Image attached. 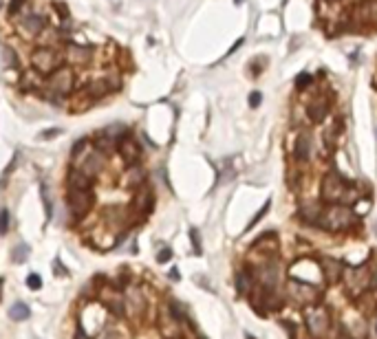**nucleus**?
<instances>
[{"instance_id": "f257e3e1", "label": "nucleus", "mask_w": 377, "mask_h": 339, "mask_svg": "<svg viewBox=\"0 0 377 339\" xmlns=\"http://www.w3.org/2000/svg\"><path fill=\"white\" fill-rule=\"evenodd\" d=\"M355 223H357V218H355L353 209H351L349 205L333 203V205H329V207H324V216H322V221H320V227L337 234V231L351 229Z\"/></svg>"}, {"instance_id": "f03ea898", "label": "nucleus", "mask_w": 377, "mask_h": 339, "mask_svg": "<svg viewBox=\"0 0 377 339\" xmlns=\"http://www.w3.org/2000/svg\"><path fill=\"white\" fill-rule=\"evenodd\" d=\"M64 201H66V211H69L71 221L73 223H82L89 211L93 209V203H95V194L93 190H75V188H66V194H64Z\"/></svg>"}, {"instance_id": "7ed1b4c3", "label": "nucleus", "mask_w": 377, "mask_h": 339, "mask_svg": "<svg viewBox=\"0 0 377 339\" xmlns=\"http://www.w3.org/2000/svg\"><path fill=\"white\" fill-rule=\"evenodd\" d=\"M46 88H49L46 99L57 104V106H62V99L69 97V93L73 90V71L66 64L57 66L49 75V79H46Z\"/></svg>"}, {"instance_id": "20e7f679", "label": "nucleus", "mask_w": 377, "mask_h": 339, "mask_svg": "<svg viewBox=\"0 0 377 339\" xmlns=\"http://www.w3.org/2000/svg\"><path fill=\"white\" fill-rule=\"evenodd\" d=\"M31 64L38 73H44V75H51L57 66H62V53L57 51V46H40L31 53Z\"/></svg>"}, {"instance_id": "39448f33", "label": "nucleus", "mask_w": 377, "mask_h": 339, "mask_svg": "<svg viewBox=\"0 0 377 339\" xmlns=\"http://www.w3.org/2000/svg\"><path fill=\"white\" fill-rule=\"evenodd\" d=\"M287 293L291 297V302L300 304V306H315V302L320 300V293L311 282H300L296 278H291L287 282Z\"/></svg>"}, {"instance_id": "423d86ee", "label": "nucleus", "mask_w": 377, "mask_h": 339, "mask_svg": "<svg viewBox=\"0 0 377 339\" xmlns=\"http://www.w3.org/2000/svg\"><path fill=\"white\" fill-rule=\"evenodd\" d=\"M304 322H307V330L315 339L324 337L331 328V315L324 306H307V311H304Z\"/></svg>"}, {"instance_id": "0eeeda50", "label": "nucleus", "mask_w": 377, "mask_h": 339, "mask_svg": "<svg viewBox=\"0 0 377 339\" xmlns=\"http://www.w3.org/2000/svg\"><path fill=\"white\" fill-rule=\"evenodd\" d=\"M13 20L20 24V29H22L29 38H40L44 33V29H46V18H44V13L38 11V9L29 11L24 7L22 13H18Z\"/></svg>"}, {"instance_id": "6e6552de", "label": "nucleus", "mask_w": 377, "mask_h": 339, "mask_svg": "<svg viewBox=\"0 0 377 339\" xmlns=\"http://www.w3.org/2000/svg\"><path fill=\"white\" fill-rule=\"evenodd\" d=\"M342 278L351 295H362L366 289H370V273L366 267H346Z\"/></svg>"}, {"instance_id": "1a4fd4ad", "label": "nucleus", "mask_w": 377, "mask_h": 339, "mask_svg": "<svg viewBox=\"0 0 377 339\" xmlns=\"http://www.w3.org/2000/svg\"><path fill=\"white\" fill-rule=\"evenodd\" d=\"M346 190L349 188H346V183L342 181L340 174H335V172L324 174V178H322V190H320L322 201H327L329 205L342 203V198H344V194H346Z\"/></svg>"}, {"instance_id": "9d476101", "label": "nucleus", "mask_w": 377, "mask_h": 339, "mask_svg": "<svg viewBox=\"0 0 377 339\" xmlns=\"http://www.w3.org/2000/svg\"><path fill=\"white\" fill-rule=\"evenodd\" d=\"M124 304H126V315L139 317L148 311V295L139 287H128L124 291Z\"/></svg>"}, {"instance_id": "9b49d317", "label": "nucleus", "mask_w": 377, "mask_h": 339, "mask_svg": "<svg viewBox=\"0 0 377 339\" xmlns=\"http://www.w3.org/2000/svg\"><path fill=\"white\" fill-rule=\"evenodd\" d=\"M117 152H119V159L128 165H137L139 159H141V145L135 141V137L130 135H124L117 139Z\"/></svg>"}, {"instance_id": "f8f14e48", "label": "nucleus", "mask_w": 377, "mask_h": 339, "mask_svg": "<svg viewBox=\"0 0 377 339\" xmlns=\"http://www.w3.org/2000/svg\"><path fill=\"white\" fill-rule=\"evenodd\" d=\"M130 205H132V211H135L139 218H143V216L150 214L152 205H155V196H152V190H150L148 183H143L141 188L135 190V196H132Z\"/></svg>"}, {"instance_id": "ddd939ff", "label": "nucleus", "mask_w": 377, "mask_h": 339, "mask_svg": "<svg viewBox=\"0 0 377 339\" xmlns=\"http://www.w3.org/2000/svg\"><path fill=\"white\" fill-rule=\"evenodd\" d=\"M104 165H106V155H104V152H99L97 148H93L89 152V157H86L84 161L77 165V168L82 170L84 174L91 178V181H97L99 174H102V170H104Z\"/></svg>"}, {"instance_id": "4468645a", "label": "nucleus", "mask_w": 377, "mask_h": 339, "mask_svg": "<svg viewBox=\"0 0 377 339\" xmlns=\"http://www.w3.org/2000/svg\"><path fill=\"white\" fill-rule=\"evenodd\" d=\"M256 278L260 282L263 289H276L278 287V280H280V267H278L276 260H267L265 264H260L256 271Z\"/></svg>"}, {"instance_id": "2eb2a0df", "label": "nucleus", "mask_w": 377, "mask_h": 339, "mask_svg": "<svg viewBox=\"0 0 377 339\" xmlns=\"http://www.w3.org/2000/svg\"><path fill=\"white\" fill-rule=\"evenodd\" d=\"M329 108H331V99L324 97V95H317L313 97L311 102L307 104V117L311 124H322L324 119L329 115Z\"/></svg>"}, {"instance_id": "dca6fc26", "label": "nucleus", "mask_w": 377, "mask_h": 339, "mask_svg": "<svg viewBox=\"0 0 377 339\" xmlns=\"http://www.w3.org/2000/svg\"><path fill=\"white\" fill-rule=\"evenodd\" d=\"M320 269H322V280H324V284H335L342 278V273H344L342 262L335 260V258H331V256H324L322 258V260H320Z\"/></svg>"}, {"instance_id": "f3484780", "label": "nucleus", "mask_w": 377, "mask_h": 339, "mask_svg": "<svg viewBox=\"0 0 377 339\" xmlns=\"http://www.w3.org/2000/svg\"><path fill=\"white\" fill-rule=\"evenodd\" d=\"M311 152H313V143H311V135L307 130L300 132L296 137V143H294V159L298 163H309L311 161Z\"/></svg>"}, {"instance_id": "a211bd4d", "label": "nucleus", "mask_w": 377, "mask_h": 339, "mask_svg": "<svg viewBox=\"0 0 377 339\" xmlns=\"http://www.w3.org/2000/svg\"><path fill=\"white\" fill-rule=\"evenodd\" d=\"M66 59L73 64H86L91 62L95 55V46H86V44H69L66 46Z\"/></svg>"}, {"instance_id": "6ab92c4d", "label": "nucleus", "mask_w": 377, "mask_h": 339, "mask_svg": "<svg viewBox=\"0 0 377 339\" xmlns=\"http://www.w3.org/2000/svg\"><path fill=\"white\" fill-rule=\"evenodd\" d=\"M298 216L307 225H320L322 216H324V207L320 203H302L298 207Z\"/></svg>"}, {"instance_id": "aec40b11", "label": "nucleus", "mask_w": 377, "mask_h": 339, "mask_svg": "<svg viewBox=\"0 0 377 339\" xmlns=\"http://www.w3.org/2000/svg\"><path fill=\"white\" fill-rule=\"evenodd\" d=\"M93 183L89 176L84 174L79 168H71L66 172V188H75V190H93Z\"/></svg>"}, {"instance_id": "412c9836", "label": "nucleus", "mask_w": 377, "mask_h": 339, "mask_svg": "<svg viewBox=\"0 0 377 339\" xmlns=\"http://www.w3.org/2000/svg\"><path fill=\"white\" fill-rule=\"evenodd\" d=\"M340 333H344L346 339H366L368 337V330H366V324L360 317H355V322H344Z\"/></svg>"}, {"instance_id": "4be33fe9", "label": "nucleus", "mask_w": 377, "mask_h": 339, "mask_svg": "<svg viewBox=\"0 0 377 339\" xmlns=\"http://www.w3.org/2000/svg\"><path fill=\"white\" fill-rule=\"evenodd\" d=\"M91 150H93V141H91V139H86V137L73 143V148H71V163H73V168H77V165L82 163L86 157H89Z\"/></svg>"}, {"instance_id": "5701e85b", "label": "nucleus", "mask_w": 377, "mask_h": 339, "mask_svg": "<svg viewBox=\"0 0 377 339\" xmlns=\"http://www.w3.org/2000/svg\"><path fill=\"white\" fill-rule=\"evenodd\" d=\"M234 284H236V293L241 297H247L251 291H254V278H251L249 271H245V269H241L234 275Z\"/></svg>"}, {"instance_id": "b1692460", "label": "nucleus", "mask_w": 377, "mask_h": 339, "mask_svg": "<svg viewBox=\"0 0 377 339\" xmlns=\"http://www.w3.org/2000/svg\"><path fill=\"white\" fill-rule=\"evenodd\" d=\"M124 183L128 185V188H132V190L141 188V185L146 183V170L139 168V165H130V168L126 170V174H124Z\"/></svg>"}, {"instance_id": "393cba45", "label": "nucleus", "mask_w": 377, "mask_h": 339, "mask_svg": "<svg viewBox=\"0 0 377 339\" xmlns=\"http://www.w3.org/2000/svg\"><path fill=\"white\" fill-rule=\"evenodd\" d=\"M340 130H342V124H340V119H333L327 128H324V135H322V141L324 145H327L329 150H333L335 148V143H337V139H340Z\"/></svg>"}, {"instance_id": "a878e982", "label": "nucleus", "mask_w": 377, "mask_h": 339, "mask_svg": "<svg viewBox=\"0 0 377 339\" xmlns=\"http://www.w3.org/2000/svg\"><path fill=\"white\" fill-rule=\"evenodd\" d=\"M29 315H31V311L26 304L22 302H18V304H13V306L9 309V317L13 322H24V320H29Z\"/></svg>"}, {"instance_id": "bb28decb", "label": "nucleus", "mask_w": 377, "mask_h": 339, "mask_svg": "<svg viewBox=\"0 0 377 339\" xmlns=\"http://www.w3.org/2000/svg\"><path fill=\"white\" fill-rule=\"evenodd\" d=\"M287 333H289V337H291V339H315L313 335L309 333L307 328H302V326H296V324H291V326L287 324Z\"/></svg>"}, {"instance_id": "cd10ccee", "label": "nucleus", "mask_w": 377, "mask_h": 339, "mask_svg": "<svg viewBox=\"0 0 377 339\" xmlns=\"http://www.w3.org/2000/svg\"><path fill=\"white\" fill-rule=\"evenodd\" d=\"M93 339H122V335H119V330L117 328H112V326H104L99 333L93 337Z\"/></svg>"}, {"instance_id": "c85d7f7f", "label": "nucleus", "mask_w": 377, "mask_h": 339, "mask_svg": "<svg viewBox=\"0 0 377 339\" xmlns=\"http://www.w3.org/2000/svg\"><path fill=\"white\" fill-rule=\"evenodd\" d=\"M24 7H26V0H9V16L16 18L18 13H22Z\"/></svg>"}, {"instance_id": "c756f323", "label": "nucleus", "mask_w": 377, "mask_h": 339, "mask_svg": "<svg viewBox=\"0 0 377 339\" xmlns=\"http://www.w3.org/2000/svg\"><path fill=\"white\" fill-rule=\"evenodd\" d=\"M40 196H42V203H44V214H46V218H51V214H53V205H51V201H49V196H46V185H40Z\"/></svg>"}, {"instance_id": "7c9ffc66", "label": "nucleus", "mask_w": 377, "mask_h": 339, "mask_svg": "<svg viewBox=\"0 0 377 339\" xmlns=\"http://www.w3.org/2000/svg\"><path fill=\"white\" fill-rule=\"evenodd\" d=\"M7 231H9V211L3 207L0 209V236H5Z\"/></svg>"}, {"instance_id": "2f4dec72", "label": "nucleus", "mask_w": 377, "mask_h": 339, "mask_svg": "<svg viewBox=\"0 0 377 339\" xmlns=\"http://www.w3.org/2000/svg\"><path fill=\"white\" fill-rule=\"evenodd\" d=\"M311 82H313V77H311L309 73H300V75L296 77V86H298V88H307V86H311Z\"/></svg>"}, {"instance_id": "473e14b6", "label": "nucleus", "mask_w": 377, "mask_h": 339, "mask_svg": "<svg viewBox=\"0 0 377 339\" xmlns=\"http://www.w3.org/2000/svg\"><path fill=\"white\" fill-rule=\"evenodd\" d=\"M26 287H29V289H33V291L42 289V278H40L38 273H31L29 278H26Z\"/></svg>"}, {"instance_id": "72a5a7b5", "label": "nucleus", "mask_w": 377, "mask_h": 339, "mask_svg": "<svg viewBox=\"0 0 377 339\" xmlns=\"http://www.w3.org/2000/svg\"><path fill=\"white\" fill-rule=\"evenodd\" d=\"M269 205H271V201H267V203H265V205H263V209H260V211H258V214H256L254 218H251V223L247 225V231H249L251 227H254V225H258V221H260V218H263L265 214H267V209H269Z\"/></svg>"}, {"instance_id": "f704fd0d", "label": "nucleus", "mask_w": 377, "mask_h": 339, "mask_svg": "<svg viewBox=\"0 0 377 339\" xmlns=\"http://www.w3.org/2000/svg\"><path fill=\"white\" fill-rule=\"evenodd\" d=\"M26 254H29V249H26L24 244H20L18 249H13V260H16V262H24L26 260Z\"/></svg>"}, {"instance_id": "c9c22d12", "label": "nucleus", "mask_w": 377, "mask_h": 339, "mask_svg": "<svg viewBox=\"0 0 377 339\" xmlns=\"http://www.w3.org/2000/svg\"><path fill=\"white\" fill-rule=\"evenodd\" d=\"M190 236H192V244H194V254H201V242H198V231H196V229H192V231H190Z\"/></svg>"}, {"instance_id": "e433bc0d", "label": "nucleus", "mask_w": 377, "mask_h": 339, "mask_svg": "<svg viewBox=\"0 0 377 339\" xmlns=\"http://www.w3.org/2000/svg\"><path fill=\"white\" fill-rule=\"evenodd\" d=\"M73 339H91V335L86 333V330H84V328H82V326H79V324H77V328L73 330Z\"/></svg>"}, {"instance_id": "4c0bfd02", "label": "nucleus", "mask_w": 377, "mask_h": 339, "mask_svg": "<svg viewBox=\"0 0 377 339\" xmlns=\"http://www.w3.org/2000/svg\"><path fill=\"white\" fill-rule=\"evenodd\" d=\"M170 258H172V251H170L168 247H165V249H161V251H159L157 260H159V262H168V260H170Z\"/></svg>"}, {"instance_id": "58836bf2", "label": "nucleus", "mask_w": 377, "mask_h": 339, "mask_svg": "<svg viewBox=\"0 0 377 339\" xmlns=\"http://www.w3.org/2000/svg\"><path fill=\"white\" fill-rule=\"evenodd\" d=\"M260 99H263V95H260V93H251V95H249V106H251V108H256V106H260Z\"/></svg>"}, {"instance_id": "ea45409f", "label": "nucleus", "mask_w": 377, "mask_h": 339, "mask_svg": "<svg viewBox=\"0 0 377 339\" xmlns=\"http://www.w3.org/2000/svg\"><path fill=\"white\" fill-rule=\"evenodd\" d=\"M55 135H60L57 128H55V130H44V132H42V139H51V137H55Z\"/></svg>"}, {"instance_id": "a19ab883", "label": "nucleus", "mask_w": 377, "mask_h": 339, "mask_svg": "<svg viewBox=\"0 0 377 339\" xmlns=\"http://www.w3.org/2000/svg\"><path fill=\"white\" fill-rule=\"evenodd\" d=\"M370 289H377V269L370 273Z\"/></svg>"}, {"instance_id": "79ce46f5", "label": "nucleus", "mask_w": 377, "mask_h": 339, "mask_svg": "<svg viewBox=\"0 0 377 339\" xmlns=\"http://www.w3.org/2000/svg\"><path fill=\"white\" fill-rule=\"evenodd\" d=\"M170 280H175V282L179 280V271H177V269H172V271H170Z\"/></svg>"}, {"instance_id": "37998d69", "label": "nucleus", "mask_w": 377, "mask_h": 339, "mask_svg": "<svg viewBox=\"0 0 377 339\" xmlns=\"http://www.w3.org/2000/svg\"><path fill=\"white\" fill-rule=\"evenodd\" d=\"M375 132H377V130H375Z\"/></svg>"}]
</instances>
